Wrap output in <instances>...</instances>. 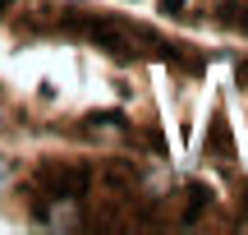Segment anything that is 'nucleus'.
Wrapping results in <instances>:
<instances>
[{
	"mask_svg": "<svg viewBox=\"0 0 248 235\" xmlns=\"http://www.w3.org/2000/svg\"><path fill=\"white\" fill-rule=\"evenodd\" d=\"M5 175H9V166H0V180H5Z\"/></svg>",
	"mask_w": 248,
	"mask_h": 235,
	"instance_id": "nucleus-9",
	"label": "nucleus"
},
{
	"mask_svg": "<svg viewBox=\"0 0 248 235\" xmlns=\"http://www.w3.org/2000/svg\"><path fill=\"white\" fill-rule=\"evenodd\" d=\"M83 125H88V134H129V116L124 111H92Z\"/></svg>",
	"mask_w": 248,
	"mask_h": 235,
	"instance_id": "nucleus-3",
	"label": "nucleus"
},
{
	"mask_svg": "<svg viewBox=\"0 0 248 235\" xmlns=\"http://www.w3.org/2000/svg\"><path fill=\"white\" fill-rule=\"evenodd\" d=\"M18 5V0H0V14H5V9H14Z\"/></svg>",
	"mask_w": 248,
	"mask_h": 235,
	"instance_id": "nucleus-8",
	"label": "nucleus"
},
{
	"mask_svg": "<svg viewBox=\"0 0 248 235\" xmlns=\"http://www.w3.org/2000/svg\"><path fill=\"white\" fill-rule=\"evenodd\" d=\"M216 23L244 28V33H248V5H239V0H221V5H216Z\"/></svg>",
	"mask_w": 248,
	"mask_h": 235,
	"instance_id": "nucleus-5",
	"label": "nucleus"
},
{
	"mask_svg": "<svg viewBox=\"0 0 248 235\" xmlns=\"http://www.w3.org/2000/svg\"><path fill=\"white\" fill-rule=\"evenodd\" d=\"M234 83H239V88H248V60L234 65Z\"/></svg>",
	"mask_w": 248,
	"mask_h": 235,
	"instance_id": "nucleus-7",
	"label": "nucleus"
},
{
	"mask_svg": "<svg viewBox=\"0 0 248 235\" xmlns=\"http://www.w3.org/2000/svg\"><path fill=\"white\" fill-rule=\"evenodd\" d=\"M0 125H5V116H0Z\"/></svg>",
	"mask_w": 248,
	"mask_h": 235,
	"instance_id": "nucleus-10",
	"label": "nucleus"
},
{
	"mask_svg": "<svg viewBox=\"0 0 248 235\" xmlns=\"http://www.w3.org/2000/svg\"><path fill=\"white\" fill-rule=\"evenodd\" d=\"M156 9H161V14H179V9H184V0H156Z\"/></svg>",
	"mask_w": 248,
	"mask_h": 235,
	"instance_id": "nucleus-6",
	"label": "nucleus"
},
{
	"mask_svg": "<svg viewBox=\"0 0 248 235\" xmlns=\"http://www.w3.org/2000/svg\"><path fill=\"white\" fill-rule=\"evenodd\" d=\"M138 166H133V162H110L106 166V171H101L97 175V185H106V189H115V194H124V189H133V185H138Z\"/></svg>",
	"mask_w": 248,
	"mask_h": 235,
	"instance_id": "nucleus-2",
	"label": "nucleus"
},
{
	"mask_svg": "<svg viewBox=\"0 0 248 235\" xmlns=\"http://www.w3.org/2000/svg\"><path fill=\"white\" fill-rule=\"evenodd\" d=\"M97 185V171L88 162H37L32 171L18 180L28 199H60V203H83Z\"/></svg>",
	"mask_w": 248,
	"mask_h": 235,
	"instance_id": "nucleus-1",
	"label": "nucleus"
},
{
	"mask_svg": "<svg viewBox=\"0 0 248 235\" xmlns=\"http://www.w3.org/2000/svg\"><path fill=\"white\" fill-rule=\"evenodd\" d=\"M202 157L207 162H230V129L225 125H212V134L202 138Z\"/></svg>",
	"mask_w": 248,
	"mask_h": 235,
	"instance_id": "nucleus-4",
	"label": "nucleus"
}]
</instances>
